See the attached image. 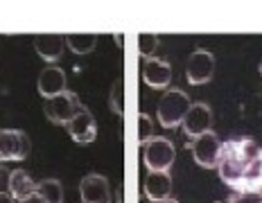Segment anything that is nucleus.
Returning a JSON list of instances; mask_svg holds the SVG:
<instances>
[{"label":"nucleus","mask_w":262,"mask_h":203,"mask_svg":"<svg viewBox=\"0 0 262 203\" xmlns=\"http://www.w3.org/2000/svg\"><path fill=\"white\" fill-rule=\"evenodd\" d=\"M220 178L233 192L262 194V147L253 138H233L222 142Z\"/></svg>","instance_id":"nucleus-1"},{"label":"nucleus","mask_w":262,"mask_h":203,"mask_svg":"<svg viewBox=\"0 0 262 203\" xmlns=\"http://www.w3.org/2000/svg\"><path fill=\"white\" fill-rule=\"evenodd\" d=\"M190 95L188 93H183L181 88H172L167 91L165 95L158 100V122H161V127L165 129H177L179 124L183 122L185 113H188L190 108Z\"/></svg>","instance_id":"nucleus-2"},{"label":"nucleus","mask_w":262,"mask_h":203,"mask_svg":"<svg viewBox=\"0 0 262 203\" xmlns=\"http://www.w3.org/2000/svg\"><path fill=\"white\" fill-rule=\"evenodd\" d=\"M174 158H177V149H174V142L167 138L151 136L143 145V161L149 172H170Z\"/></svg>","instance_id":"nucleus-3"},{"label":"nucleus","mask_w":262,"mask_h":203,"mask_svg":"<svg viewBox=\"0 0 262 203\" xmlns=\"http://www.w3.org/2000/svg\"><path fill=\"white\" fill-rule=\"evenodd\" d=\"M79 108H81L79 97L70 91L43 102V113H46V118L54 124H63V127L79 113Z\"/></svg>","instance_id":"nucleus-4"},{"label":"nucleus","mask_w":262,"mask_h":203,"mask_svg":"<svg viewBox=\"0 0 262 203\" xmlns=\"http://www.w3.org/2000/svg\"><path fill=\"white\" fill-rule=\"evenodd\" d=\"M30 136L20 129H0V163L25 161L30 156Z\"/></svg>","instance_id":"nucleus-5"},{"label":"nucleus","mask_w":262,"mask_h":203,"mask_svg":"<svg viewBox=\"0 0 262 203\" xmlns=\"http://www.w3.org/2000/svg\"><path fill=\"white\" fill-rule=\"evenodd\" d=\"M181 127H183V133L192 140L199 138V136H204V133H208V131L212 129V108L206 102L190 104Z\"/></svg>","instance_id":"nucleus-6"},{"label":"nucleus","mask_w":262,"mask_h":203,"mask_svg":"<svg viewBox=\"0 0 262 203\" xmlns=\"http://www.w3.org/2000/svg\"><path fill=\"white\" fill-rule=\"evenodd\" d=\"M215 75V57L208 50H194L185 63V79L192 86L208 84Z\"/></svg>","instance_id":"nucleus-7"},{"label":"nucleus","mask_w":262,"mask_h":203,"mask_svg":"<svg viewBox=\"0 0 262 203\" xmlns=\"http://www.w3.org/2000/svg\"><path fill=\"white\" fill-rule=\"evenodd\" d=\"M190 149H192V156H194L196 165H201L204 169H210V167H217V163H220L222 140L217 138L212 131H208V133L194 138L192 145H190Z\"/></svg>","instance_id":"nucleus-8"},{"label":"nucleus","mask_w":262,"mask_h":203,"mask_svg":"<svg viewBox=\"0 0 262 203\" xmlns=\"http://www.w3.org/2000/svg\"><path fill=\"white\" fill-rule=\"evenodd\" d=\"M81 203H111V185L102 174H86L79 183Z\"/></svg>","instance_id":"nucleus-9"},{"label":"nucleus","mask_w":262,"mask_h":203,"mask_svg":"<svg viewBox=\"0 0 262 203\" xmlns=\"http://www.w3.org/2000/svg\"><path fill=\"white\" fill-rule=\"evenodd\" d=\"M66 129H68L70 138H73L75 142H79V145H89V142H93L95 140V136H97L95 118H93L91 111L89 108H84V106H81L79 113L75 115L68 124H66Z\"/></svg>","instance_id":"nucleus-10"},{"label":"nucleus","mask_w":262,"mask_h":203,"mask_svg":"<svg viewBox=\"0 0 262 203\" xmlns=\"http://www.w3.org/2000/svg\"><path fill=\"white\" fill-rule=\"evenodd\" d=\"M36 86H39L43 100L61 95V93H66V73L61 68H57V65H48L46 70H41Z\"/></svg>","instance_id":"nucleus-11"},{"label":"nucleus","mask_w":262,"mask_h":203,"mask_svg":"<svg viewBox=\"0 0 262 203\" xmlns=\"http://www.w3.org/2000/svg\"><path fill=\"white\" fill-rule=\"evenodd\" d=\"M143 79L145 84H149L151 88H165L172 81V65L165 59H145L143 65Z\"/></svg>","instance_id":"nucleus-12"},{"label":"nucleus","mask_w":262,"mask_h":203,"mask_svg":"<svg viewBox=\"0 0 262 203\" xmlns=\"http://www.w3.org/2000/svg\"><path fill=\"white\" fill-rule=\"evenodd\" d=\"M145 194L151 203H161L172 194V176L170 172H149L145 178Z\"/></svg>","instance_id":"nucleus-13"},{"label":"nucleus","mask_w":262,"mask_h":203,"mask_svg":"<svg viewBox=\"0 0 262 203\" xmlns=\"http://www.w3.org/2000/svg\"><path fill=\"white\" fill-rule=\"evenodd\" d=\"M66 36L61 34H36L34 36V50L39 52L43 61H59L63 54Z\"/></svg>","instance_id":"nucleus-14"},{"label":"nucleus","mask_w":262,"mask_h":203,"mask_svg":"<svg viewBox=\"0 0 262 203\" xmlns=\"http://www.w3.org/2000/svg\"><path fill=\"white\" fill-rule=\"evenodd\" d=\"M36 185H39V183H34L32 176L25 172V169H14V172H12V181H9V194L18 201V199H23V196L32 194V192H36Z\"/></svg>","instance_id":"nucleus-15"},{"label":"nucleus","mask_w":262,"mask_h":203,"mask_svg":"<svg viewBox=\"0 0 262 203\" xmlns=\"http://www.w3.org/2000/svg\"><path fill=\"white\" fill-rule=\"evenodd\" d=\"M66 43H68V48L75 54H89L97 46V34H91V32H73V34H66Z\"/></svg>","instance_id":"nucleus-16"},{"label":"nucleus","mask_w":262,"mask_h":203,"mask_svg":"<svg viewBox=\"0 0 262 203\" xmlns=\"http://www.w3.org/2000/svg\"><path fill=\"white\" fill-rule=\"evenodd\" d=\"M36 192L46 199L48 203H63V188L57 178H46L36 185Z\"/></svg>","instance_id":"nucleus-17"},{"label":"nucleus","mask_w":262,"mask_h":203,"mask_svg":"<svg viewBox=\"0 0 262 203\" xmlns=\"http://www.w3.org/2000/svg\"><path fill=\"white\" fill-rule=\"evenodd\" d=\"M158 48V34H154V32H143V34L138 36V52L140 57L149 59L151 54L156 52Z\"/></svg>","instance_id":"nucleus-18"},{"label":"nucleus","mask_w":262,"mask_h":203,"mask_svg":"<svg viewBox=\"0 0 262 203\" xmlns=\"http://www.w3.org/2000/svg\"><path fill=\"white\" fill-rule=\"evenodd\" d=\"M108 104H111V111L116 115H122L124 111V84L122 79H118L111 88V97H108Z\"/></svg>","instance_id":"nucleus-19"},{"label":"nucleus","mask_w":262,"mask_h":203,"mask_svg":"<svg viewBox=\"0 0 262 203\" xmlns=\"http://www.w3.org/2000/svg\"><path fill=\"white\" fill-rule=\"evenodd\" d=\"M228 203H262L260 192H233Z\"/></svg>","instance_id":"nucleus-20"},{"label":"nucleus","mask_w":262,"mask_h":203,"mask_svg":"<svg viewBox=\"0 0 262 203\" xmlns=\"http://www.w3.org/2000/svg\"><path fill=\"white\" fill-rule=\"evenodd\" d=\"M140 145H145L147 140L151 138V120L147 113H140Z\"/></svg>","instance_id":"nucleus-21"},{"label":"nucleus","mask_w":262,"mask_h":203,"mask_svg":"<svg viewBox=\"0 0 262 203\" xmlns=\"http://www.w3.org/2000/svg\"><path fill=\"white\" fill-rule=\"evenodd\" d=\"M9 181H12V172L0 165V192H9Z\"/></svg>","instance_id":"nucleus-22"},{"label":"nucleus","mask_w":262,"mask_h":203,"mask_svg":"<svg viewBox=\"0 0 262 203\" xmlns=\"http://www.w3.org/2000/svg\"><path fill=\"white\" fill-rule=\"evenodd\" d=\"M16 203H48L43 196L39 194V192H32V194H27V196H23V199H18Z\"/></svg>","instance_id":"nucleus-23"},{"label":"nucleus","mask_w":262,"mask_h":203,"mask_svg":"<svg viewBox=\"0 0 262 203\" xmlns=\"http://www.w3.org/2000/svg\"><path fill=\"white\" fill-rule=\"evenodd\" d=\"M161 203H179V201H174V199H165V201H161Z\"/></svg>","instance_id":"nucleus-24"},{"label":"nucleus","mask_w":262,"mask_h":203,"mask_svg":"<svg viewBox=\"0 0 262 203\" xmlns=\"http://www.w3.org/2000/svg\"><path fill=\"white\" fill-rule=\"evenodd\" d=\"M118 203H122V196H120V194H118Z\"/></svg>","instance_id":"nucleus-25"},{"label":"nucleus","mask_w":262,"mask_h":203,"mask_svg":"<svg viewBox=\"0 0 262 203\" xmlns=\"http://www.w3.org/2000/svg\"><path fill=\"white\" fill-rule=\"evenodd\" d=\"M260 75H262V59H260Z\"/></svg>","instance_id":"nucleus-26"}]
</instances>
